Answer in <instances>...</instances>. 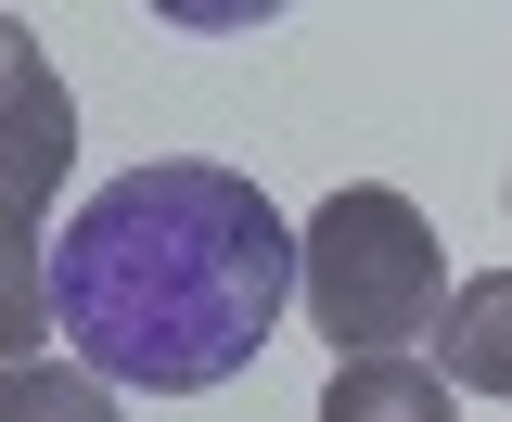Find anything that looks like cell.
<instances>
[{
  "label": "cell",
  "mask_w": 512,
  "mask_h": 422,
  "mask_svg": "<svg viewBox=\"0 0 512 422\" xmlns=\"http://www.w3.org/2000/svg\"><path fill=\"white\" fill-rule=\"evenodd\" d=\"M282 307H295V231L218 154H154L103 180L52 243V333L90 384L205 397L269 359Z\"/></svg>",
  "instance_id": "cell-1"
},
{
  "label": "cell",
  "mask_w": 512,
  "mask_h": 422,
  "mask_svg": "<svg viewBox=\"0 0 512 422\" xmlns=\"http://www.w3.org/2000/svg\"><path fill=\"white\" fill-rule=\"evenodd\" d=\"M423 371H436L448 397H512V269H474V282H448Z\"/></svg>",
  "instance_id": "cell-4"
},
{
  "label": "cell",
  "mask_w": 512,
  "mask_h": 422,
  "mask_svg": "<svg viewBox=\"0 0 512 422\" xmlns=\"http://www.w3.org/2000/svg\"><path fill=\"white\" fill-rule=\"evenodd\" d=\"M295 295L308 320L346 346V359H410L448 307V256H436V218L384 180H346L295 231Z\"/></svg>",
  "instance_id": "cell-2"
},
{
  "label": "cell",
  "mask_w": 512,
  "mask_h": 422,
  "mask_svg": "<svg viewBox=\"0 0 512 422\" xmlns=\"http://www.w3.org/2000/svg\"><path fill=\"white\" fill-rule=\"evenodd\" d=\"M320 422H461V397L423 359H346L320 384Z\"/></svg>",
  "instance_id": "cell-5"
},
{
  "label": "cell",
  "mask_w": 512,
  "mask_h": 422,
  "mask_svg": "<svg viewBox=\"0 0 512 422\" xmlns=\"http://www.w3.org/2000/svg\"><path fill=\"white\" fill-rule=\"evenodd\" d=\"M0 422H128V410L77 359H26V371H0Z\"/></svg>",
  "instance_id": "cell-7"
},
{
  "label": "cell",
  "mask_w": 512,
  "mask_h": 422,
  "mask_svg": "<svg viewBox=\"0 0 512 422\" xmlns=\"http://www.w3.org/2000/svg\"><path fill=\"white\" fill-rule=\"evenodd\" d=\"M64 167H77V103H64L39 26H26V13H0V218H26V231H39V205H52Z\"/></svg>",
  "instance_id": "cell-3"
},
{
  "label": "cell",
  "mask_w": 512,
  "mask_h": 422,
  "mask_svg": "<svg viewBox=\"0 0 512 422\" xmlns=\"http://www.w3.org/2000/svg\"><path fill=\"white\" fill-rule=\"evenodd\" d=\"M39 333H52V256L26 218H0V371L39 359Z\"/></svg>",
  "instance_id": "cell-6"
}]
</instances>
